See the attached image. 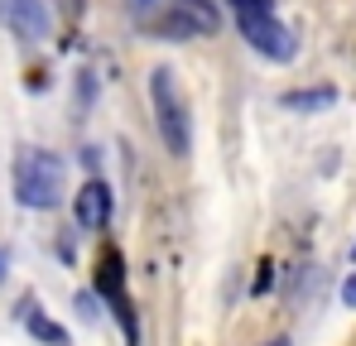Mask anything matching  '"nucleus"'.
Here are the masks:
<instances>
[{"label":"nucleus","mask_w":356,"mask_h":346,"mask_svg":"<svg viewBox=\"0 0 356 346\" xmlns=\"http://www.w3.org/2000/svg\"><path fill=\"white\" fill-rule=\"evenodd\" d=\"M15 197L29 212H54L67 197V164L54 149H19L15 154Z\"/></svg>","instance_id":"obj_1"},{"label":"nucleus","mask_w":356,"mask_h":346,"mask_svg":"<svg viewBox=\"0 0 356 346\" xmlns=\"http://www.w3.org/2000/svg\"><path fill=\"white\" fill-rule=\"evenodd\" d=\"M149 106H154V130L164 140V149L183 159L188 145H193V115H188V97L178 87L174 67H154L149 72Z\"/></svg>","instance_id":"obj_2"},{"label":"nucleus","mask_w":356,"mask_h":346,"mask_svg":"<svg viewBox=\"0 0 356 346\" xmlns=\"http://www.w3.org/2000/svg\"><path fill=\"white\" fill-rule=\"evenodd\" d=\"M227 5H232V15H236L241 39H245L260 58H270V63H289V58L298 53L289 24L275 15V0H227Z\"/></svg>","instance_id":"obj_3"},{"label":"nucleus","mask_w":356,"mask_h":346,"mask_svg":"<svg viewBox=\"0 0 356 346\" xmlns=\"http://www.w3.org/2000/svg\"><path fill=\"white\" fill-rule=\"evenodd\" d=\"M154 39H169V44H183V39H212L222 29V10L217 0H164L149 24H145Z\"/></svg>","instance_id":"obj_4"},{"label":"nucleus","mask_w":356,"mask_h":346,"mask_svg":"<svg viewBox=\"0 0 356 346\" xmlns=\"http://www.w3.org/2000/svg\"><path fill=\"white\" fill-rule=\"evenodd\" d=\"M0 24L19 44H44L54 29V10H49V0H0Z\"/></svg>","instance_id":"obj_5"},{"label":"nucleus","mask_w":356,"mask_h":346,"mask_svg":"<svg viewBox=\"0 0 356 346\" xmlns=\"http://www.w3.org/2000/svg\"><path fill=\"white\" fill-rule=\"evenodd\" d=\"M111 207H116V197H111V188L102 178H87L72 192V222L82 231H106L111 226Z\"/></svg>","instance_id":"obj_6"},{"label":"nucleus","mask_w":356,"mask_h":346,"mask_svg":"<svg viewBox=\"0 0 356 346\" xmlns=\"http://www.w3.org/2000/svg\"><path fill=\"white\" fill-rule=\"evenodd\" d=\"M92 293H97V298H106V303H116V298L130 293V288H125V255H120L116 245H106V250L97 255V279H92Z\"/></svg>","instance_id":"obj_7"},{"label":"nucleus","mask_w":356,"mask_h":346,"mask_svg":"<svg viewBox=\"0 0 356 346\" xmlns=\"http://www.w3.org/2000/svg\"><path fill=\"white\" fill-rule=\"evenodd\" d=\"M24 327H29V337H34V342L67 346V332H63V327L54 322V318H49V313H39L34 303H24Z\"/></svg>","instance_id":"obj_8"},{"label":"nucleus","mask_w":356,"mask_h":346,"mask_svg":"<svg viewBox=\"0 0 356 346\" xmlns=\"http://www.w3.org/2000/svg\"><path fill=\"white\" fill-rule=\"evenodd\" d=\"M337 101V92L332 87H303V92H284V106L289 111H323V106H332Z\"/></svg>","instance_id":"obj_9"},{"label":"nucleus","mask_w":356,"mask_h":346,"mask_svg":"<svg viewBox=\"0 0 356 346\" xmlns=\"http://www.w3.org/2000/svg\"><path fill=\"white\" fill-rule=\"evenodd\" d=\"M164 0H125V10H130V19H140V24H149V15L159 10Z\"/></svg>","instance_id":"obj_10"},{"label":"nucleus","mask_w":356,"mask_h":346,"mask_svg":"<svg viewBox=\"0 0 356 346\" xmlns=\"http://www.w3.org/2000/svg\"><path fill=\"white\" fill-rule=\"evenodd\" d=\"M72 303H77V313H82L87 322L97 318V293H92V288H77V298H72Z\"/></svg>","instance_id":"obj_11"},{"label":"nucleus","mask_w":356,"mask_h":346,"mask_svg":"<svg viewBox=\"0 0 356 346\" xmlns=\"http://www.w3.org/2000/svg\"><path fill=\"white\" fill-rule=\"evenodd\" d=\"M82 10H87V0H58V15L67 19V24H77V19H82Z\"/></svg>","instance_id":"obj_12"},{"label":"nucleus","mask_w":356,"mask_h":346,"mask_svg":"<svg viewBox=\"0 0 356 346\" xmlns=\"http://www.w3.org/2000/svg\"><path fill=\"white\" fill-rule=\"evenodd\" d=\"M342 303H347V308H356V274L342 284Z\"/></svg>","instance_id":"obj_13"},{"label":"nucleus","mask_w":356,"mask_h":346,"mask_svg":"<svg viewBox=\"0 0 356 346\" xmlns=\"http://www.w3.org/2000/svg\"><path fill=\"white\" fill-rule=\"evenodd\" d=\"M265 346H289V337H275V342H265Z\"/></svg>","instance_id":"obj_14"},{"label":"nucleus","mask_w":356,"mask_h":346,"mask_svg":"<svg viewBox=\"0 0 356 346\" xmlns=\"http://www.w3.org/2000/svg\"><path fill=\"white\" fill-rule=\"evenodd\" d=\"M0 279H5V255H0Z\"/></svg>","instance_id":"obj_15"},{"label":"nucleus","mask_w":356,"mask_h":346,"mask_svg":"<svg viewBox=\"0 0 356 346\" xmlns=\"http://www.w3.org/2000/svg\"><path fill=\"white\" fill-rule=\"evenodd\" d=\"M352 260H356V245H352Z\"/></svg>","instance_id":"obj_16"}]
</instances>
